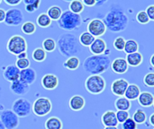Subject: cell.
Segmentation results:
<instances>
[{
	"instance_id": "cell-1",
	"label": "cell",
	"mask_w": 154,
	"mask_h": 129,
	"mask_svg": "<svg viewBox=\"0 0 154 129\" xmlns=\"http://www.w3.org/2000/svg\"><path fill=\"white\" fill-rule=\"evenodd\" d=\"M102 21L106 30L115 33L125 31L129 24V18L120 4H113Z\"/></svg>"
},
{
	"instance_id": "cell-2",
	"label": "cell",
	"mask_w": 154,
	"mask_h": 129,
	"mask_svg": "<svg viewBox=\"0 0 154 129\" xmlns=\"http://www.w3.org/2000/svg\"><path fill=\"white\" fill-rule=\"evenodd\" d=\"M56 48L60 55L65 57H77L82 50V47L79 42L78 37L71 32H65L61 34L57 42Z\"/></svg>"
},
{
	"instance_id": "cell-3",
	"label": "cell",
	"mask_w": 154,
	"mask_h": 129,
	"mask_svg": "<svg viewBox=\"0 0 154 129\" xmlns=\"http://www.w3.org/2000/svg\"><path fill=\"white\" fill-rule=\"evenodd\" d=\"M111 59L109 56H89L83 62V69L90 75H100L110 68Z\"/></svg>"
},
{
	"instance_id": "cell-4",
	"label": "cell",
	"mask_w": 154,
	"mask_h": 129,
	"mask_svg": "<svg viewBox=\"0 0 154 129\" xmlns=\"http://www.w3.org/2000/svg\"><path fill=\"white\" fill-rule=\"evenodd\" d=\"M83 22L82 17L80 14H76L70 12L69 9L62 12L61 16L57 21V24L60 29H62L66 31H71L78 30Z\"/></svg>"
},
{
	"instance_id": "cell-5",
	"label": "cell",
	"mask_w": 154,
	"mask_h": 129,
	"mask_svg": "<svg viewBox=\"0 0 154 129\" xmlns=\"http://www.w3.org/2000/svg\"><path fill=\"white\" fill-rule=\"evenodd\" d=\"M106 80L101 75H89L85 81L86 90L93 95L102 93L106 89Z\"/></svg>"
},
{
	"instance_id": "cell-6",
	"label": "cell",
	"mask_w": 154,
	"mask_h": 129,
	"mask_svg": "<svg viewBox=\"0 0 154 129\" xmlns=\"http://www.w3.org/2000/svg\"><path fill=\"white\" fill-rule=\"evenodd\" d=\"M27 48V41L21 35H13L8 40L6 44L7 51L14 56H17L23 52H26Z\"/></svg>"
},
{
	"instance_id": "cell-7",
	"label": "cell",
	"mask_w": 154,
	"mask_h": 129,
	"mask_svg": "<svg viewBox=\"0 0 154 129\" xmlns=\"http://www.w3.org/2000/svg\"><path fill=\"white\" fill-rule=\"evenodd\" d=\"M52 110V103L49 98H38L32 104V112L37 117H44L48 115Z\"/></svg>"
},
{
	"instance_id": "cell-8",
	"label": "cell",
	"mask_w": 154,
	"mask_h": 129,
	"mask_svg": "<svg viewBox=\"0 0 154 129\" xmlns=\"http://www.w3.org/2000/svg\"><path fill=\"white\" fill-rule=\"evenodd\" d=\"M18 118H26L32 113V103L25 98L16 99L11 110Z\"/></svg>"
},
{
	"instance_id": "cell-9",
	"label": "cell",
	"mask_w": 154,
	"mask_h": 129,
	"mask_svg": "<svg viewBox=\"0 0 154 129\" xmlns=\"http://www.w3.org/2000/svg\"><path fill=\"white\" fill-rule=\"evenodd\" d=\"M23 22V14L19 8H10L5 11V18L4 22L8 26H19Z\"/></svg>"
},
{
	"instance_id": "cell-10",
	"label": "cell",
	"mask_w": 154,
	"mask_h": 129,
	"mask_svg": "<svg viewBox=\"0 0 154 129\" xmlns=\"http://www.w3.org/2000/svg\"><path fill=\"white\" fill-rule=\"evenodd\" d=\"M0 121L5 129H16L19 126V118L11 110L2 111L0 114Z\"/></svg>"
},
{
	"instance_id": "cell-11",
	"label": "cell",
	"mask_w": 154,
	"mask_h": 129,
	"mask_svg": "<svg viewBox=\"0 0 154 129\" xmlns=\"http://www.w3.org/2000/svg\"><path fill=\"white\" fill-rule=\"evenodd\" d=\"M87 30H88L87 31L88 33H90L95 39L100 38L107 31L103 21L98 18H95V19H92L91 21H89V22L88 23V26H87Z\"/></svg>"
},
{
	"instance_id": "cell-12",
	"label": "cell",
	"mask_w": 154,
	"mask_h": 129,
	"mask_svg": "<svg viewBox=\"0 0 154 129\" xmlns=\"http://www.w3.org/2000/svg\"><path fill=\"white\" fill-rule=\"evenodd\" d=\"M129 85V83L125 78H118L111 84V92L117 97H123Z\"/></svg>"
},
{
	"instance_id": "cell-13",
	"label": "cell",
	"mask_w": 154,
	"mask_h": 129,
	"mask_svg": "<svg viewBox=\"0 0 154 129\" xmlns=\"http://www.w3.org/2000/svg\"><path fill=\"white\" fill-rule=\"evenodd\" d=\"M107 49V45L106 40L101 38H96L93 43L89 46V51L94 56L104 55Z\"/></svg>"
},
{
	"instance_id": "cell-14",
	"label": "cell",
	"mask_w": 154,
	"mask_h": 129,
	"mask_svg": "<svg viewBox=\"0 0 154 129\" xmlns=\"http://www.w3.org/2000/svg\"><path fill=\"white\" fill-rule=\"evenodd\" d=\"M110 67H111L112 71H113L115 74L123 75V74H125V73L128 71L129 66H128V64H127L125 58H123V57H116V58H115V59L111 62Z\"/></svg>"
},
{
	"instance_id": "cell-15",
	"label": "cell",
	"mask_w": 154,
	"mask_h": 129,
	"mask_svg": "<svg viewBox=\"0 0 154 129\" xmlns=\"http://www.w3.org/2000/svg\"><path fill=\"white\" fill-rule=\"evenodd\" d=\"M41 84L43 89L48 90V91H52L58 87L59 78L57 77V75L53 74H46L45 75L42 76Z\"/></svg>"
},
{
	"instance_id": "cell-16",
	"label": "cell",
	"mask_w": 154,
	"mask_h": 129,
	"mask_svg": "<svg viewBox=\"0 0 154 129\" xmlns=\"http://www.w3.org/2000/svg\"><path fill=\"white\" fill-rule=\"evenodd\" d=\"M36 72L33 68L28 67L23 70H20V75H19V80L28 85L32 84L36 81Z\"/></svg>"
},
{
	"instance_id": "cell-17",
	"label": "cell",
	"mask_w": 154,
	"mask_h": 129,
	"mask_svg": "<svg viewBox=\"0 0 154 129\" xmlns=\"http://www.w3.org/2000/svg\"><path fill=\"white\" fill-rule=\"evenodd\" d=\"M19 75L20 70L15 66V65H8L3 71V76L5 80L10 83L19 80Z\"/></svg>"
},
{
	"instance_id": "cell-18",
	"label": "cell",
	"mask_w": 154,
	"mask_h": 129,
	"mask_svg": "<svg viewBox=\"0 0 154 129\" xmlns=\"http://www.w3.org/2000/svg\"><path fill=\"white\" fill-rule=\"evenodd\" d=\"M10 91L16 95H24L30 91V85L21 82L20 80L14 81L10 84Z\"/></svg>"
},
{
	"instance_id": "cell-19",
	"label": "cell",
	"mask_w": 154,
	"mask_h": 129,
	"mask_svg": "<svg viewBox=\"0 0 154 129\" xmlns=\"http://www.w3.org/2000/svg\"><path fill=\"white\" fill-rule=\"evenodd\" d=\"M86 105L85 98L81 95H74L69 101V107L73 111H80Z\"/></svg>"
},
{
	"instance_id": "cell-20",
	"label": "cell",
	"mask_w": 154,
	"mask_h": 129,
	"mask_svg": "<svg viewBox=\"0 0 154 129\" xmlns=\"http://www.w3.org/2000/svg\"><path fill=\"white\" fill-rule=\"evenodd\" d=\"M101 122L105 127H117L118 122L116 112L114 110H106L104 112L101 117Z\"/></svg>"
},
{
	"instance_id": "cell-21",
	"label": "cell",
	"mask_w": 154,
	"mask_h": 129,
	"mask_svg": "<svg viewBox=\"0 0 154 129\" xmlns=\"http://www.w3.org/2000/svg\"><path fill=\"white\" fill-rule=\"evenodd\" d=\"M138 103L143 108H150L154 104L153 94L150 92H143L140 93L138 99Z\"/></svg>"
},
{
	"instance_id": "cell-22",
	"label": "cell",
	"mask_w": 154,
	"mask_h": 129,
	"mask_svg": "<svg viewBox=\"0 0 154 129\" xmlns=\"http://www.w3.org/2000/svg\"><path fill=\"white\" fill-rule=\"evenodd\" d=\"M141 93V89L140 87L137 85V84H129L125 92V95L124 97L126 98L128 101H135L138 99L139 95Z\"/></svg>"
},
{
	"instance_id": "cell-23",
	"label": "cell",
	"mask_w": 154,
	"mask_h": 129,
	"mask_svg": "<svg viewBox=\"0 0 154 129\" xmlns=\"http://www.w3.org/2000/svg\"><path fill=\"white\" fill-rule=\"evenodd\" d=\"M125 60H126L128 66H131L133 67H136V66H141L142 63L143 62V56L142 53H140L138 51V52H135L133 54L126 55Z\"/></svg>"
},
{
	"instance_id": "cell-24",
	"label": "cell",
	"mask_w": 154,
	"mask_h": 129,
	"mask_svg": "<svg viewBox=\"0 0 154 129\" xmlns=\"http://www.w3.org/2000/svg\"><path fill=\"white\" fill-rule=\"evenodd\" d=\"M115 107L117 110H123V111H129V110L132 107V102L128 101L126 98L118 97L115 101Z\"/></svg>"
},
{
	"instance_id": "cell-25",
	"label": "cell",
	"mask_w": 154,
	"mask_h": 129,
	"mask_svg": "<svg viewBox=\"0 0 154 129\" xmlns=\"http://www.w3.org/2000/svg\"><path fill=\"white\" fill-rule=\"evenodd\" d=\"M45 129H62L63 124L58 117H50L44 124Z\"/></svg>"
},
{
	"instance_id": "cell-26",
	"label": "cell",
	"mask_w": 154,
	"mask_h": 129,
	"mask_svg": "<svg viewBox=\"0 0 154 129\" xmlns=\"http://www.w3.org/2000/svg\"><path fill=\"white\" fill-rule=\"evenodd\" d=\"M80 65V60L78 57H68L65 62L63 63V66L68 69V70H70V71H74V70H77L79 68Z\"/></svg>"
},
{
	"instance_id": "cell-27",
	"label": "cell",
	"mask_w": 154,
	"mask_h": 129,
	"mask_svg": "<svg viewBox=\"0 0 154 129\" xmlns=\"http://www.w3.org/2000/svg\"><path fill=\"white\" fill-rule=\"evenodd\" d=\"M138 50H139V44H138V42L136 40H132V39L125 40V48H124L123 51L126 55L138 52Z\"/></svg>"
},
{
	"instance_id": "cell-28",
	"label": "cell",
	"mask_w": 154,
	"mask_h": 129,
	"mask_svg": "<svg viewBox=\"0 0 154 129\" xmlns=\"http://www.w3.org/2000/svg\"><path fill=\"white\" fill-rule=\"evenodd\" d=\"M62 9L59 6V5H51L48 11H47V15L50 17V19L51 21H58L60 19V17L62 14Z\"/></svg>"
},
{
	"instance_id": "cell-29",
	"label": "cell",
	"mask_w": 154,
	"mask_h": 129,
	"mask_svg": "<svg viewBox=\"0 0 154 129\" xmlns=\"http://www.w3.org/2000/svg\"><path fill=\"white\" fill-rule=\"evenodd\" d=\"M78 39H79V42L81 45V47H89L95 40V38L88 31L82 32Z\"/></svg>"
},
{
	"instance_id": "cell-30",
	"label": "cell",
	"mask_w": 154,
	"mask_h": 129,
	"mask_svg": "<svg viewBox=\"0 0 154 129\" xmlns=\"http://www.w3.org/2000/svg\"><path fill=\"white\" fill-rule=\"evenodd\" d=\"M52 21L50 19V17L47 15L46 13H42L38 15L36 19V23L41 28H48L51 25Z\"/></svg>"
},
{
	"instance_id": "cell-31",
	"label": "cell",
	"mask_w": 154,
	"mask_h": 129,
	"mask_svg": "<svg viewBox=\"0 0 154 129\" xmlns=\"http://www.w3.org/2000/svg\"><path fill=\"white\" fill-rule=\"evenodd\" d=\"M69 10L76 14H80L84 11V4L79 0H72L69 1Z\"/></svg>"
},
{
	"instance_id": "cell-32",
	"label": "cell",
	"mask_w": 154,
	"mask_h": 129,
	"mask_svg": "<svg viewBox=\"0 0 154 129\" xmlns=\"http://www.w3.org/2000/svg\"><path fill=\"white\" fill-rule=\"evenodd\" d=\"M133 120L138 125H142V124H144L146 121H147V115L145 113V111L142 109H137L134 115H133Z\"/></svg>"
},
{
	"instance_id": "cell-33",
	"label": "cell",
	"mask_w": 154,
	"mask_h": 129,
	"mask_svg": "<svg viewBox=\"0 0 154 129\" xmlns=\"http://www.w3.org/2000/svg\"><path fill=\"white\" fill-rule=\"evenodd\" d=\"M32 57L35 62L42 63V62L45 61V59L47 57V53L42 48H36L32 53Z\"/></svg>"
},
{
	"instance_id": "cell-34",
	"label": "cell",
	"mask_w": 154,
	"mask_h": 129,
	"mask_svg": "<svg viewBox=\"0 0 154 129\" xmlns=\"http://www.w3.org/2000/svg\"><path fill=\"white\" fill-rule=\"evenodd\" d=\"M21 31L25 34V35H32L36 31V25L31 22V21H27V22H24L23 24H22V27H21Z\"/></svg>"
},
{
	"instance_id": "cell-35",
	"label": "cell",
	"mask_w": 154,
	"mask_h": 129,
	"mask_svg": "<svg viewBox=\"0 0 154 129\" xmlns=\"http://www.w3.org/2000/svg\"><path fill=\"white\" fill-rule=\"evenodd\" d=\"M46 53L47 52H53L56 48V41L51 38H47L42 41V48Z\"/></svg>"
},
{
	"instance_id": "cell-36",
	"label": "cell",
	"mask_w": 154,
	"mask_h": 129,
	"mask_svg": "<svg viewBox=\"0 0 154 129\" xmlns=\"http://www.w3.org/2000/svg\"><path fill=\"white\" fill-rule=\"evenodd\" d=\"M125 39L124 37H121V36L116 38L114 42H113L114 48L118 51H123L125 48Z\"/></svg>"
},
{
	"instance_id": "cell-37",
	"label": "cell",
	"mask_w": 154,
	"mask_h": 129,
	"mask_svg": "<svg viewBox=\"0 0 154 129\" xmlns=\"http://www.w3.org/2000/svg\"><path fill=\"white\" fill-rule=\"evenodd\" d=\"M136 21L140 23V24H147L149 23L151 21L148 17V15L146 14L145 11H140L137 13L136 16H135Z\"/></svg>"
},
{
	"instance_id": "cell-38",
	"label": "cell",
	"mask_w": 154,
	"mask_h": 129,
	"mask_svg": "<svg viewBox=\"0 0 154 129\" xmlns=\"http://www.w3.org/2000/svg\"><path fill=\"white\" fill-rule=\"evenodd\" d=\"M116 119L118 124H123L127 119L130 118V114L128 111H123V110H117V112H116Z\"/></svg>"
},
{
	"instance_id": "cell-39",
	"label": "cell",
	"mask_w": 154,
	"mask_h": 129,
	"mask_svg": "<svg viewBox=\"0 0 154 129\" xmlns=\"http://www.w3.org/2000/svg\"><path fill=\"white\" fill-rule=\"evenodd\" d=\"M15 66L19 70H23L28 67H30V60L28 58H23V59H16L15 61Z\"/></svg>"
},
{
	"instance_id": "cell-40",
	"label": "cell",
	"mask_w": 154,
	"mask_h": 129,
	"mask_svg": "<svg viewBox=\"0 0 154 129\" xmlns=\"http://www.w3.org/2000/svg\"><path fill=\"white\" fill-rule=\"evenodd\" d=\"M143 84L147 87H153L154 86V73L151 72L144 75L143 77Z\"/></svg>"
},
{
	"instance_id": "cell-41",
	"label": "cell",
	"mask_w": 154,
	"mask_h": 129,
	"mask_svg": "<svg viewBox=\"0 0 154 129\" xmlns=\"http://www.w3.org/2000/svg\"><path fill=\"white\" fill-rule=\"evenodd\" d=\"M40 4H41V0H35L33 3L25 5V11H26L27 13H34L36 10L39 9Z\"/></svg>"
},
{
	"instance_id": "cell-42",
	"label": "cell",
	"mask_w": 154,
	"mask_h": 129,
	"mask_svg": "<svg viewBox=\"0 0 154 129\" xmlns=\"http://www.w3.org/2000/svg\"><path fill=\"white\" fill-rule=\"evenodd\" d=\"M122 128L123 129H136L137 128V124L133 120L132 118L127 119L123 124H122Z\"/></svg>"
},
{
	"instance_id": "cell-43",
	"label": "cell",
	"mask_w": 154,
	"mask_h": 129,
	"mask_svg": "<svg viewBox=\"0 0 154 129\" xmlns=\"http://www.w3.org/2000/svg\"><path fill=\"white\" fill-rule=\"evenodd\" d=\"M146 14L148 15L150 21H153L154 20V4H151L147 7V9L145 10Z\"/></svg>"
},
{
	"instance_id": "cell-44",
	"label": "cell",
	"mask_w": 154,
	"mask_h": 129,
	"mask_svg": "<svg viewBox=\"0 0 154 129\" xmlns=\"http://www.w3.org/2000/svg\"><path fill=\"white\" fill-rule=\"evenodd\" d=\"M4 2L10 6H16L22 3V0H4Z\"/></svg>"
},
{
	"instance_id": "cell-45",
	"label": "cell",
	"mask_w": 154,
	"mask_h": 129,
	"mask_svg": "<svg viewBox=\"0 0 154 129\" xmlns=\"http://www.w3.org/2000/svg\"><path fill=\"white\" fill-rule=\"evenodd\" d=\"M81 2L84 4V6H94L96 5V3H97L96 0H83Z\"/></svg>"
},
{
	"instance_id": "cell-46",
	"label": "cell",
	"mask_w": 154,
	"mask_h": 129,
	"mask_svg": "<svg viewBox=\"0 0 154 129\" xmlns=\"http://www.w3.org/2000/svg\"><path fill=\"white\" fill-rule=\"evenodd\" d=\"M5 18V10L0 8V22H4Z\"/></svg>"
},
{
	"instance_id": "cell-47",
	"label": "cell",
	"mask_w": 154,
	"mask_h": 129,
	"mask_svg": "<svg viewBox=\"0 0 154 129\" xmlns=\"http://www.w3.org/2000/svg\"><path fill=\"white\" fill-rule=\"evenodd\" d=\"M27 56L28 55H27V51H26V52H23V53L17 55L16 57H17V59H23V58H27Z\"/></svg>"
},
{
	"instance_id": "cell-48",
	"label": "cell",
	"mask_w": 154,
	"mask_h": 129,
	"mask_svg": "<svg viewBox=\"0 0 154 129\" xmlns=\"http://www.w3.org/2000/svg\"><path fill=\"white\" fill-rule=\"evenodd\" d=\"M149 122H150V125L154 127V113H152L151 116H150V119H149Z\"/></svg>"
},
{
	"instance_id": "cell-49",
	"label": "cell",
	"mask_w": 154,
	"mask_h": 129,
	"mask_svg": "<svg viewBox=\"0 0 154 129\" xmlns=\"http://www.w3.org/2000/svg\"><path fill=\"white\" fill-rule=\"evenodd\" d=\"M153 58H154V55H152V57H151V58H150V64H151L152 67H153V66H154Z\"/></svg>"
},
{
	"instance_id": "cell-50",
	"label": "cell",
	"mask_w": 154,
	"mask_h": 129,
	"mask_svg": "<svg viewBox=\"0 0 154 129\" xmlns=\"http://www.w3.org/2000/svg\"><path fill=\"white\" fill-rule=\"evenodd\" d=\"M105 3H106V1H97L96 4H97V5H100V4H105Z\"/></svg>"
},
{
	"instance_id": "cell-51",
	"label": "cell",
	"mask_w": 154,
	"mask_h": 129,
	"mask_svg": "<svg viewBox=\"0 0 154 129\" xmlns=\"http://www.w3.org/2000/svg\"><path fill=\"white\" fill-rule=\"evenodd\" d=\"M104 129H118L117 127H105Z\"/></svg>"
},
{
	"instance_id": "cell-52",
	"label": "cell",
	"mask_w": 154,
	"mask_h": 129,
	"mask_svg": "<svg viewBox=\"0 0 154 129\" xmlns=\"http://www.w3.org/2000/svg\"><path fill=\"white\" fill-rule=\"evenodd\" d=\"M0 129H5V127L3 126V124L1 123V121H0Z\"/></svg>"
},
{
	"instance_id": "cell-53",
	"label": "cell",
	"mask_w": 154,
	"mask_h": 129,
	"mask_svg": "<svg viewBox=\"0 0 154 129\" xmlns=\"http://www.w3.org/2000/svg\"><path fill=\"white\" fill-rule=\"evenodd\" d=\"M1 92H2V88H1V86H0V94H1Z\"/></svg>"
},
{
	"instance_id": "cell-54",
	"label": "cell",
	"mask_w": 154,
	"mask_h": 129,
	"mask_svg": "<svg viewBox=\"0 0 154 129\" xmlns=\"http://www.w3.org/2000/svg\"><path fill=\"white\" fill-rule=\"evenodd\" d=\"M1 3H2V1H1V0H0V4H1Z\"/></svg>"
}]
</instances>
